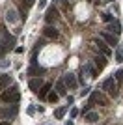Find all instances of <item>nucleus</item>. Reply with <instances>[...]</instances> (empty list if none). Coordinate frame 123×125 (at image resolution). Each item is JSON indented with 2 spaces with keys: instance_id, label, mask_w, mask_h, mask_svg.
Segmentation results:
<instances>
[{
  "instance_id": "nucleus-29",
  "label": "nucleus",
  "mask_w": 123,
  "mask_h": 125,
  "mask_svg": "<svg viewBox=\"0 0 123 125\" xmlns=\"http://www.w3.org/2000/svg\"><path fill=\"white\" fill-rule=\"evenodd\" d=\"M86 112H90V104H86V106L82 108V114H86Z\"/></svg>"
},
{
  "instance_id": "nucleus-28",
  "label": "nucleus",
  "mask_w": 123,
  "mask_h": 125,
  "mask_svg": "<svg viewBox=\"0 0 123 125\" xmlns=\"http://www.w3.org/2000/svg\"><path fill=\"white\" fill-rule=\"evenodd\" d=\"M73 101H75V97H73V95H67V104H71Z\"/></svg>"
},
{
  "instance_id": "nucleus-9",
  "label": "nucleus",
  "mask_w": 123,
  "mask_h": 125,
  "mask_svg": "<svg viewBox=\"0 0 123 125\" xmlns=\"http://www.w3.org/2000/svg\"><path fill=\"white\" fill-rule=\"evenodd\" d=\"M93 43H95V45H97V47L101 49V52H102V54H104V56H108V54H110V49L106 47V43L102 41L101 37H95V39H93Z\"/></svg>"
},
{
  "instance_id": "nucleus-20",
  "label": "nucleus",
  "mask_w": 123,
  "mask_h": 125,
  "mask_svg": "<svg viewBox=\"0 0 123 125\" xmlns=\"http://www.w3.org/2000/svg\"><path fill=\"white\" fill-rule=\"evenodd\" d=\"M49 90H51V84H43V86L39 88V97H41V99L49 95Z\"/></svg>"
},
{
  "instance_id": "nucleus-13",
  "label": "nucleus",
  "mask_w": 123,
  "mask_h": 125,
  "mask_svg": "<svg viewBox=\"0 0 123 125\" xmlns=\"http://www.w3.org/2000/svg\"><path fill=\"white\" fill-rule=\"evenodd\" d=\"M84 121H88V123H95V121H99V114H97V112H86V114H84Z\"/></svg>"
},
{
  "instance_id": "nucleus-7",
  "label": "nucleus",
  "mask_w": 123,
  "mask_h": 125,
  "mask_svg": "<svg viewBox=\"0 0 123 125\" xmlns=\"http://www.w3.org/2000/svg\"><path fill=\"white\" fill-rule=\"evenodd\" d=\"M56 19H58V11H56V8L52 6V8H49V10H47V13H45V21L51 24V22H54Z\"/></svg>"
},
{
  "instance_id": "nucleus-2",
  "label": "nucleus",
  "mask_w": 123,
  "mask_h": 125,
  "mask_svg": "<svg viewBox=\"0 0 123 125\" xmlns=\"http://www.w3.org/2000/svg\"><path fill=\"white\" fill-rule=\"evenodd\" d=\"M102 90H106L112 97H118V84H116V78L114 77H108L104 82H102Z\"/></svg>"
},
{
  "instance_id": "nucleus-12",
  "label": "nucleus",
  "mask_w": 123,
  "mask_h": 125,
  "mask_svg": "<svg viewBox=\"0 0 123 125\" xmlns=\"http://www.w3.org/2000/svg\"><path fill=\"white\" fill-rule=\"evenodd\" d=\"M45 73V67H41L37 63H32V67L28 69V75H43Z\"/></svg>"
},
{
  "instance_id": "nucleus-5",
  "label": "nucleus",
  "mask_w": 123,
  "mask_h": 125,
  "mask_svg": "<svg viewBox=\"0 0 123 125\" xmlns=\"http://www.w3.org/2000/svg\"><path fill=\"white\" fill-rule=\"evenodd\" d=\"M101 39L104 43H106V45H118V36H114V34H110V32H102L101 34Z\"/></svg>"
},
{
  "instance_id": "nucleus-3",
  "label": "nucleus",
  "mask_w": 123,
  "mask_h": 125,
  "mask_svg": "<svg viewBox=\"0 0 123 125\" xmlns=\"http://www.w3.org/2000/svg\"><path fill=\"white\" fill-rule=\"evenodd\" d=\"M97 103L102 104V106H106L108 99L101 94V92H92V95H90V104H97Z\"/></svg>"
},
{
  "instance_id": "nucleus-27",
  "label": "nucleus",
  "mask_w": 123,
  "mask_h": 125,
  "mask_svg": "<svg viewBox=\"0 0 123 125\" xmlns=\"http://www.w3.org/2000/svg\"><path fill=\"white\" fill-rule=\"evenodd\" d=\"M45 6H47V0H39V10H43Z\"/></svg>"
},
{
  "instance_id": "nucleus-32",
  "label": "nucleus",
  "mask_w": 123,
  "mask_h": 125,
  "mask_svg": "<svg viewBox=\"0 0 123 125\" xmlns=\"http://www.w3.org/2000/svg\"><path fill=\"white\" fill-rule=\"evenodd\" d=\"M65 125H75V123H73V121H67V123Z\"/></svg>"
},
{
  "instance_id": "nucleus-16",
  "label": "nucleus",
  "mask_w": 123,
  "mask_h": 125,
  "mask_svg": "<svg viewBox=\"0 0 123 125\" xmlns=\"http://www.w3.org/2000/svg\"><path fill=\"white\" fill-rule=\"evenodd\" d=\"M6 21L10 22V24L17 22V13H15V10H8V13H6Z\"/></svg>"
},
{
  "instance_id": "nucleus-24",
  "label": "nucleus",
  "mask_w": 123,
  "mask_h": 125,
  "mask_svg": "<svg viewBox=\"0 0 123 125\" xmlns=\"http://www.w3.org/2000/svg\"><path fill=\"white\" fill-rule=\"evenodd\" d=\"M114 78H118V80H123V69H119L118 73H116V77Z\"/></svg>"
},
{
  "instance_id": "nucleus-22",
  "label": "nucleus",
  "mask_w": 123,
  "mask_h": 125,
  "mask_svg": "<svg viewBox=\"0 0 123 125\" xmlns=\"http://www.w3.org/2000/svg\"><path fill=\"white\" fill-rule=\"evenodd\" d=\"M82 71H88V73L92 75V77H95V69H93L92 65H84V69H82Z\"/></svg>"
},
{
  "instance_id": "nucleus-19",
  "label": "nucleus",
  "mask_w": 123,
  "mask_h": 125,
  "mask_svg": "<svg viewBox=\"0 0 123 125\" xmlns=\"http://www.w3.org/2000/svg\"><path fill=\"white\" fill-rule=\"evenodd\" d=\"M116 62H123V45H116Z\"/></svg>"
},
{
  "instance_id": "nucleus-6",
  "label": "nucleus",
  "mask_w": 123,
  "mask_h": 125,
  "mask_svg": "<svg viewBox=\"0 0 123 125\" xmlns=\"http://www.w3.org/2000/svg\"><path fill=\"white\" fill-rule=\"evenodd\" d=\"M62 80H63V84H65L67 88H77V78H75L73 73H65Z\"/></svg>"
},
{
  "instance_id": "nucleus-15",
  "label": "nucleus",
  "mask_w": 123,
  "mask_h": 125,
  "mask_svg": "<svg viewBox=\"0 0 123 125\" xmlns=\"http://www.w3.org/2000/svg\"><path fill=\"white\" fill-rule=\"evenodd\" d=\"M56 94L58 95H65L67 94V86L63 84V80H58L56 82Z\"/></svg>"
},
{
  "instance_id": "nucleus-1",
  "label": "nucleus",
  "mask_w": 123,
  "mask_h": 125,
  "mask_svg": "<svg viewBox=\"0 0 123 125\" xmlns=\"http://www.w3.org/2000/svg\"><path fill=\"white\" fill-rule=\"evenodd\" d=\"M19 90H17V86H11L10 90H4V94L0 95V99L4 101V103H10V104H13V103H17L19 101Z\"/></svg>"
},
{
  "instance_id": "nucleus-21",
  "label": "nucleus",
  "mask_w": 123,
  "mask_h": 125,
  "mask_svg": "<svg viewBox=\"0 0 123 125\" xmlns=\"http://www.w3.org/2000/svg\"><path fill=\"white\" fill-rule=\"evenodd\" d=\"M58 97H60V95H58V94H54V92H52V94H49V95H47V99L51 101V103H56V101H58Z\"/></svg>"
},
{
  "instance_id": "nucleus-14",
  "label": "nucleus",
  "mask_w": 123,
  "mask_h": 125,
  "mask_svg": "<svg viewBox=\"0 0 123 125\" xmlns=\"http://www.w3.org/2000/svg\"><path fill=\"white\" fill-rule=\"evenodd\" d=\"M10 82H11L10 75H0V90H6L10 86Z\"/></svg>"
},
{
  "instance_id": "nucleus-11",
  "label": "nucleus",
  "mask_w": 123,
  "mask_h": 125,
  "mask_svg": "<svg viewBox=\"0 0 123 125\" xmlns=\"http://www.w3.org/2000/svg\"><path fill=\"white\" fill-rule=\"evenodd\" d=\"M43 34H45V37H51V39H56L58 37V30L52 28V26H47L45 30H43Z\"/></svg>"
},
{
  "instance_id": "nucleus-23",
  "label": "nucleus",
  "mask_w": 123,
  "mask_h": 125,
  "mask_svg": "<svg viewBox=\"0 0 123 125\" xmlns=\"http://www.w3.org/2000/svg\"><path fill=\"white\" fill-rule=\"evenodd\" d=\"M102 21H104V22H110V21H114V19H112L110 13H102Z\"/></svg>"
},
{
  "instance_id": "nucleus-30",
  "label": "nucleus",
  "mask_w": 123,
  "mask_h": 125,
  "mask_svg": "<svg viewBox=\"0 0 123 125\" xmlns=\"http://www.w3.org/2000/svg\"><path fill=\"white\" fill-rule=\"evenodd\" d=\"M24 2H26V6H32L34 2H36V0H24Z\"/></svg>"
},
{
  "instance_id": "nucleus-10",
  "label": "nucleus",
  "mask_w": 123,
  "mask_h": 125,
  "mask_svg": "<svg viewBox=\"0 0 123 125\" xmlns=\"http://www.w3.org/2000/svg\"><path fill=\"white\" fill-rule=\"evenodd\" d=\"M43 86V80L41 78H30V82H28V88L32 92H39V88Z\"/></svg>"
},
{
  "instance_id": "nucleus-26",
  "label": "nucleus",
  "mask_w": 123,
  "mask_h": 125,
  "mask_svg": "<svg viewBox=\"0 0 123 125\" xmlns=\"http://www.w3.org/2000/svg\"><path fill=\"white\" fill-rule=\"evenodd\" d=\"M90 90H92V88H84V90H82V92H80V94H82V97H84V95H88V94H90Z\"/></svg>"
},
{
  "instance_id": "nucleus-17",
  "label": "nucleus",
  "mask_w": 123,
  "mask_h": 125,
  "mask_svg": "<svg viewBox=\"0 0 123 125\" xmlns=\"http://www.w3.org/2000/svg\"><path fill=\"white\" fill-rule=\"evenodd\" d=\"M106 56H104V54H101V56H95V65H97L99 69H102L104 67V65H106Z\"/></svg>"
},
{
  "instance_id": "nucleus-31",
  "label": "nucleus",
  "mask_w": 123,
  "mask_h": 125,
  "mask_svg": "<svg viewBox=\"0 0 123 125\" xmlns=\"http://www.w3.org/2000/svg\"><path fill=\"white\" fill-rule=\"evenodd\" d=\"M0 125H10V121H2V123H0Z\"/></svg>"
},
{
  "instance_id": "nucleus-4",
  "label": "nucleus",
  "mask_w": 123,
  "mask_h": 125,
  "mask_svg": "<svg viewBox=\"0 0 123 125\" xmlns=\"http://www.w3.org/2000/svg\"><path fill=\"white\" fill-rule=\"evenodd\" d=\"M17 114V106L15 104H8V106H4V108H0V118L2 120H10V118H13V116Z\"/></svg>"
},
{
  "instance_id": "nucleus-8",
  "label": "nucleus",
  "mask_w": 123,
  "mask_h": 125,
  "mask_svg": "<svg viewBox=\"0 0 123 125\" xmlns=\"http://www.w3.org/2000/svg\"><path fill=\"white\" fill-rule=\"evenodd\" d=\"M106 30L110 32V34H114V36H119V34H121V24H119L118 21H110Z\"/></svg>"
},
{
  "instance_id": "nucleus-25",
  "label": "nucleus",
  "mask_w": 123,
  "mask_h": 125,
  "mask_svg": "<svg viewBox=\"0 0 123 125\" xmlns=\"http://www.w3.org/2000/svg\"><path fill=\"white\" fill-rule=\"evenodd\" d=\"M78 116V110L77 108H71V118H77Z\"/></svg>"
},
{
  "instance_id": "nucleus-18",
  "label": "nucleus",
  "mask_w": 123,
  "mask_h": 125,
  "mask_svg": "<svg viewBox=\"0 0 123 125\" xmlns=\"http://www.w3.org/2000/svg\"><path fill=\"white\" fill-rule=\"evenodd\" d=\"M65 112H67V106H60V108L54 110V118H56V120H62V118L65 116Z\"/></svg>"
}]
</instances>
